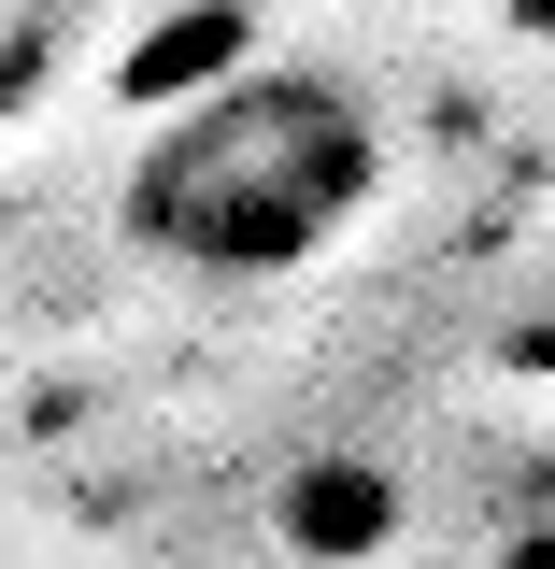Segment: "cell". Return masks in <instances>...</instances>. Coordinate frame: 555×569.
I'll return each instance as SVG.
<instances>
[{"instance_id": "obj_1", "label": "cell", "mask_w": 555, "mask_h": 569, "mask_svg": "<svg viewBox=\"0 0 555 569\" xmlns=\"http://www.w3.org/2000/svg\"><path fill=\"white\" fill-rule=\"evenodd\" d=\"M385 200V114L343 71L271 58L171 100L157 142L129 157V228L200 284H285Z\"/></svg>"}, {"instance_id": "obj_2", "label": "cell", "mask_w": 555, "mask_h": 569, "mask_svg": "<svg viewBox=\"0 0 555 569\" xmlns=\"http://www.w3.org/2000/svg\"><path fill=\"white\" fill-rule=\"evenodd\" d=\"M513 29H527V43H555V0H513Z\"/></svg>"}]
</instances>
